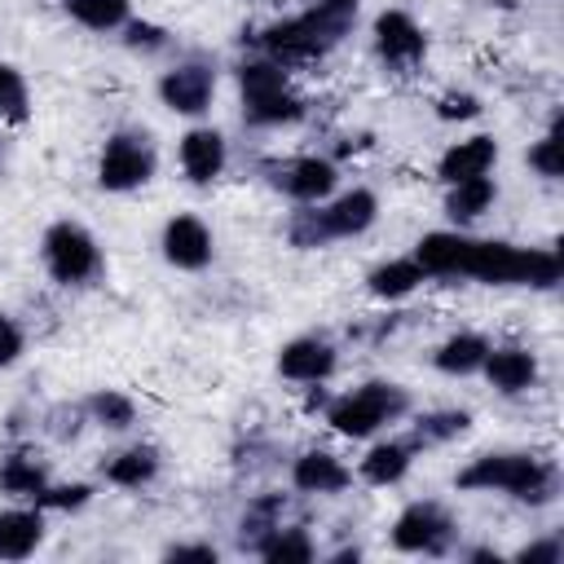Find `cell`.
I'll return each mask as SVG.
<instances>
[{
	"instance_id": "obj_38",
	"label": "cell",
	"mask_w": 564,
	"mask_h": 564,
	"mask_svg": "<svg viewBox=\"0 0 564 564\" xmlns=\"http://www.w3.org/2000/svg\"><path fill=\"white\" fill-rule=\"evenodd\" d=\"M463 560H476V564H498V560H502V551H494V546H467V551H463Z\"/></svg>"
},
{
	"instance_id": "obj_17",
	"label": "cell",
	"mask_w": 564,
	"mask_h": 564,
	"mask_svg": "<svg viewBox=\"0 0 564 564\" xmlns=\"http://www.w3.org/2000/svg\"><path fill=\"white\" fill-rule=\"evenodd\" d=\"M352 467L335 454V449H300L291 458V489L304 498H339L352 489Z\"/></svg>"
},
{
	"instance_id": "obj_1",
	"label": "cell",
	"mask_w": 564,
	"mask_h": 564,
	"mask_svg": "<svg viewBox=\"0 0 564 564\" xmlns=\"http://www.w3.org/2000/svg\"><path fill=\"white\" fill-rule=\"evenodd\" d=\"M427 278H471L485 286L551 291L564 278L555 247H520L507 238H476L467 229H432L410 251Z\"/></svg>"
},
{
	"instance_id": "obj_33",
	"label": "cell",
	"mask_w": 564,
	"mask_h": 564,
	"mask_svg": "<svg viewBox=\"0 0 564 564\" xmlns=\"http://www.w3.org/2000/svg\"><path fill=\"white\" fill-rule=\"evenodd\" d=\"M93 494H97V489H93L88 480H48V485L35 494V507L66 516V511H84V507L93 502Z\"/></svg>"
},
{
	"instance_id": "obj_32",
	"label": "cell",
	"mask_w": 564,
	"mask_h": 564,
	"mask_svg": "<svg viewBox=\"0 0 564 564\" xmlns=\"http://www.w3.org/2000/svg\"><path fill=\"white\" fill-rule=\"evenodd\" d=\"M524 163H529V172H538L542 181H560V172H564V154H560V115H551V128H546L538 141H529Z\"/></svg>"
},
{
	"instance_id": "obj_35",
	"label": "cell",
	"mask_w": 564,
	"mask_h": 564,
	"mask_svg": "<svg viewBox=\"0 0 564 564\" xmlns=\"http://www.w3.org/2000/svg\"><path fill=\"white\" fill-rule=\"evenodd\" d=\"M26 357V330L13 313L0 308V370H13Z\"/></svg>"
},
{
	"instance_id": "obj_36",
	"label": "cell",
	"mask_w": 564,
	"mask_h": 564,
	"mask_svg": "<svg viewBox=\"0 0 564 564\" xmlns=\"http://www.w3.org/2000/svg\"><path fill=\"white\" fill-rule=\"evenodd\" d=\"M511 560H520V564H560L564 560V542L551 533V538H533V542H524Z\"/></svg>"
},
{
	"instance_id": "obj_31",
	"label": "cell",
	"mask_w": 564,
	"mask_h": 564,
	"mask_svg": "<svg viewBox=\"0 0 564 564\" xmlns=\"http://www.w3.org/2000/svg\"><path fill=\"white\" fill-rule=\"evenodd\" d=\"M119 40H123V48L137 53V57H159V53L172 48V31L159 26V22H150V18H137V13L123 22Z\"/></svg>"
},
{
	"instance_id": "obj_8",
	"label": "cell",
	"mask_w": 564,
	"mask_h": 564,
	"mask_svg": "<svg viewBox=\"0 0 564 564\" xmlns=\"http://www.w3.org/2000/svg\"><path fill=\"white\" fill-rule=\"evenodd\" d=\"M154 172H159V145H154V137L145 128L128 123V128L106 132V141L97 150V167H93L97 189L137 194V189H145L154 181Z\"/></svg>"
},
{
	"instance_id": "obj_30",
	"label": "cell",
	"mask_w": 564,
	"mask_h": 564,
	"mask_svg": "<svg viewBox=\"0 0 564 564\" xmlns=\"http://www.w3.org/2000/svg\"><path fill=\"white\" fill-rule=\"evenodd\" d=\"M26 119H31V84L13 62L0 57V123L22 128Z\"/></svg>"
},
{
	"instance_id": "obj_12",
	"label": "cell",
	"mask_w": 564,
	"mask_h": 564,
	"mask_svg": "<svg viewBox=\"0 0 564 564\" xmlns=\"http://www.w3.org/2000/svg\"><path fill=\"white\" fill-rule=\"evenodd\" d=\"M370 48L388 70L405 75V70H419L427 62V31L410 9L388 4L370 18Z\"/></svg>"
},
{
	"instance_id": "obj_2",
	"label": "cell",
	"mask_w": 564,
	"mask_h": 564,
	"mask_svg": "<svg viewBox=\"0 0 564 564\" xmlns=\"http://www.w3.org/2000/svg\"><path fill=\"white\" fill-rule=\"evenodd\" d=\"M357 18H361V0H313V4L300 9V13L260 26L256 53L273 57V62L286 66V70L317 66V62H326V57L352 35Z\"/></svg>"
},
{
	"instance_id": "obj_19",
	"label": "cell",
	"mask_w": 564,
	"mask_h": 564,
	"mask_svg": "<svg viewBox=\"0 0 564 564\" xmlns=\"http://www.w3.org/2000/svg\"><path fill=\"white\" fill-rule=\"evenodd\" d=\"M502 159V145L494 132H467L458 141H449L436 159V181L441 185H454V181H467V176H489Z\"/></svg>"
},
{
	"instance_id": "obj_4",
	"label": "cell",
	"mask_w": 564,
	"mask_h": 564,
	"mask_svg": "<svg viewBox=\"0 0 564 564\" xmlns=\"http://www.w3.org/2000/svg\"><path fill=\"white\" fill-rule=\"evenodd\" d=\"M375 220H379V194L370 185H348V189H335L322 203L295 207L286 216L282 234L295 251H322L330 242H348V238L370 234Z\"/></svg>"
},
{
	"instance_id": "obj_22",
	"label": "cell",
	"mask_w": 564,
	"mask_h": 564,
	"mask_svg": "<svg viewBox=\"0 0 564 564\" xmlns=\"http://www.w3.org/2000/svg\"><path fill=\"white\" fill-rule=\"evenodd\" d=\"M494 203H498V181H494V172H489V176H467V181L445 185L441 212H445V220H449L454 229H471L476 220H485V216L494 212Z\"/></svg>"
},
{
	"instance_id": "obj_20",
	"label": "cell",
	"mask_w": 564,
	"mask_h": 564,
	"mask_svg": "<svg viewBox=\"0 0 564 564\" xmlns=\"http://www.w3.org/2000/svg\"><path fill=\"white\" fill-rule=\"evenodd\" d=\"M48 538V511L35 502L0 507V560H31Z\"/></svg>"
},
{
	"instance_id": "obj_24",
	"label": "cell",
	"mask_w": 564,
	"mask_h": 564,
	"mask_svg": "<svg viewBox=\"0 0 564 564\" xmlns=\"http://www.w3.org/2000/svg\"><path fill=\"white\" fill-rule=\"evenodd\" d=\"M427 282L423 264L414 256H392V260H379L370 273H366V295L379 300V304H401L410 300L419 286Z\"/></svg>"
},
{
	"instance_id": "obj_25",
	"label": "cell",
	"mask_w": 564,
	"mask_h": 564,
	"mask_svg": "<svg viewBox=\"0 0 564 564\" xmlns=\"http://www.w3.org/2000/svg\"><path fill=\"white\" fill-rule=\"evenodd\" d=\"M485 352H489V335H480V330H449L432 348V366L441 375H449V379H471V375H480Z\"/></svg>"
},
{
	"instance_id": "obj_13",
	"label": "cell",
	"mask_w": 564,
	"mask_h": 564,
	"mask_svg": "<svg viewBox=\"0 0 564 564\" xmlns=\"http://www.w3.org/2000/svg\"><path fill=\"white\" fill-rule=\"evenodd\" d=\"M159 256L176 273H203L216 260V234L194 212H172L159 229Z\"/></svg>"
},
{
	"instance_id": "obj_15",
	"label": "cell",
	"mask_w": 564,
	"mask_h": 564,
	"mask_svg": "<svg viewBox=\"0 0 564 564\" xmlns=\"http://www.w3.org/2000/svg\"><path fill=\"white\" fill-rule=\"evenodd\" d=\"M278 375L300 388H317L339 370V348L326 335H295L278 348Z\"/></svg>"
},
{
	"instance_id": "obj_28",
	"label": "cell",
	"mask_w": 564,
	"mask_h": 564,
	"mask_svg": "<svg viewBox=\"0 0 564 564\" xmlns=\"http://www.w3.org/2000/svg\"><path fill=\"white\" fill-rule=\"evenodd\" d=\"M57 9L93 35H115L132 18V0H57Z\"/></svg>"
},
{
	"instance_id": "obj_6",
	"label": "cell",
	"mask_w": 564,
	"mask_h": 564,
	"mask_svg": "<svg viewBox=\"0 0 564 564\" xmlns=\"http://www.w3.org/2000/svg\"><path fill=\"white\" fill-rule=\"evenodd\" d=\"M401 419H410V392L397 379H366L348 392H335L322 410V423L344 441H370Z\"/></svg>"
},
{
	"instance_id": "obj_16",
	"label": "cell",
	"mask_w": 564,
	"mask_h": 564,
	"mask_svg": "<svg viewBox=\"0 0 564 564\" xmlns=\"http://www.w3.org/2000/svg\"><path fill=\"white\" fill-rule=\"evenodd\" d=\"M480 375L498 397H529L542 379V361L524 344H489Z\"/></svg>"
},
{
	"instance_id": "obj_5",
	"label": "cell",
	"mask_w": 564,
	"mask_h": 564,
	"mask_svg": "<svg viewBox=\"0 0 564 564\" xmlns=\"http://www.w3.org/2000/svg\"><path fill=\"white\" fill-rule=\"evenodd\" d=\"M234 84H238V110L251 128H295L308 115V101L291 84V70L264 53L242 57L234 66Z\"/></svg>"
},
{
	"instance_id": "obj_39",
	"label": "cell",
	"mask_w": 564,
	"mask_h": 564,
	"mask_svg": "<svg viewBox=\"0 0 564 564\" xmlns=\"http://www.w3.org/2000/svg\"><path fill=\"white\" fill-rule=\"evenodd\" d=\"M4 163H9V145H4V137H0V172H4Z\"/></svg>"
},
{
	"instance_id": "obj_3",
	"label": "cell",
	"mask_w": 564,
	"mask_h": 564,
	"mask_svg": "<svg viewBox=\"0 0 564 564\" xmlns=\"http://www.w3.org/2000/svg\"><path fill=\"white\" fill-rule=\"evenodd\" d=\"M458 494H498L524 507H546L560 498V467L533 449H489L454 471Z\"/></svg>"
},
{
	"instance_id": "obj_26",
	"label": "cell",
	"mask_w": 564,
	"mask_h": 564,
	"mask_svg": "<svg viewBox=\"0 0 564 564\" xmlns=\"http://www.w3.org/2000/svg\"><path fill=\"white\" fill-rule=\"evenodd\" d=\"M251 555H260L269 564H308V560H317V542H313V533L304 524H286L282 520L251 546Z\"/></svg>"
},
{
	"instance_id": "obj_21",
	"label": "cell",
	"mask_w": 564,
	"mask_h": 564,
	"mask_svg": "<svg viewBox=\"0 0 564 564\" xmlns=\"http://www.w3.org/2000/svg\"><path fill=\"white\" fill-rule=\"evenodd\" d=\"M163 471V449L150 441H132L101 458V480L115 489H150Z\"/></svg>"
},
{
	"instance_id": "obj_23",
	"label": "cell",
	"mask_w": 564,
	"mask_h": 564,
	"mask_svg": "<svg viewBox=\"0 0 564 564\" xmlns=\"http://www.w3.org/2000/svg\"><path fill=\"white\" fill-rule=\"evenodd\" d=\"M48 458H40L35 445H13L0 458V494L13 502H35V494L48 485Z\"/></svg>"
},
{
	"instance_id": "obj_40",
	"label": "cell",
	"mask_w": 564,
	"mask_h": 564,
	"mask_svg": "<svg viewBox=\"0 0 564 564\" xmlns=\"http://www.w3.org/2000/svg\"><path fill=\"white\" fill-rule=\"evenodd\" d=\"M256 4H278L282 9V4H300V0H256Z\"/></svg>"
},
{
	"instance_id": "obj_14",
	"label": "cell",
	"mask_w": 564,
	"mask_h": 564,
	"mask_svg": "<svg viewBox=\"0 0 564 564\" xmlns=\"http://www.w3.org/2000/svg\"><path fill=\"white\" fill-rule=\"evenodd\" d=\"M176 167L189 185H216L229 167V141L216 123H189L176 137Z\"/></svg>"
},
{
	"instance_id": "obj_7",
	"label": "cell",
	"mask_w": 564,
	"mask_h": 564,
	"mask_svg": "<svg viewBox=\"0 0 564 564\" xmlns=\"http://www.w3.org/2000/svg\"><path fill=\"white\" fill-rule=\"evenodd\" d=\"M40 264H44L48 282H57L66 291H79V286L101 282L106 251H101L97 234L84 220L62 216V220L44 225V234H40Z\"/></svg>"
},
{
	"instance_id": "obj_10",
	"label": "cell",
	"mask_w": 564,
	"mask_h": 564,
	"mask_svg": "<svg viewBox=\"0 0 564 564\" xmlns=\"http://www.w3.org/2000/svg\"><path fill=\"white\" fill-rule=\"evenodd\" d=\"M216 88H220V70L207 57H176L154 79V93H159L163 110H172L176 119H194V123L212 110Z\"/></svg>"
},
{
	"instance_id": "obj_37",
	"label": "cell",
	"mask_w": 564,
	"mask_h": 564,
	"mask_svg": "<svg viewBox=\"0 0 564 564\" xmlns=\"http://www.w3.org/2000/svg\"><path fill=\"white\" fill-rule=\"evenodd\" d=\"M163 560H198V564H216L220 551L212 542H172L163 546Z\"/></svg>"
},
{
	"instance_id": "obj_9",
	"label": "cell",
	"mask_w": 564,
	"mask_h": 564,
	"mask_svg": "<svg viewBox=\"0 0 564 564\" xmlns=\"http://www.w3.org/2000/svg\"><path fill=\"white\" fill-rule=\"evenodd\" d=\"M454 542H458V520L436 498L405 502L388 524V546L397 555H449Z\"/></svg>"
},
{
	"instance_id": "obj_18",
	"label": "cell",
	"mask_w": 564,
	"mask_h": 564,
	"mask_svg": "<svg viewBox=\"0 0 564 564\" xmlns=\"http://www.w3.org/2000/svg\"><path fill=\"white\" fill-rule=\"evenodd\" d=\"M414 458H419V445L410 436H370V445L357 458L352 476L361 485H370V489H392V485H401L410 476Z\"/></svg>"
},
{
	"instance_id": "obj_11",
	"label": "cell",
	"mask_w": 564,
	"mask_h": 564,
	"mask_svg": "<svg viewBox=\"0 0 564 564\" xmlns=\"http://www.w3.org/2000/svg\"><path fill=\"white\" fill-rule=\"evenodd\" d=\"M264 181L286 203L308 207V203H322L339 189V163L330 154H286V159L264 163Z\"/></svg>"
},
{
	"instance_id": "obj_27",
	"label": "cell",
	"mask_w": 564,
	"mask_h": 564,
	"mask_svg": "<svg viewBox=\"0 0 564 564\" xmlns=\"http://www.w3.org/2000/svg\"><path fill=\"white\" fill-rule=\"evenodd\" d=\"M79 405H84V419L101 432H132L137 427V401L119 388H93Z\"/></svg>"
},
{
	"instance_id": "obj_29",
	"label": "cell",
	"mask_w": 564,
	"mask_h": 564,
	"mask_svg": "<svg viewBox=\"0 0 564 564\" xmlns=\"http://www.w3.org/2000/svg\"><path fill=\"white\" fill-rule=\"evenodd\" d=\"M471 432V410H458V405H445V410H427L410 423V441L419 449H436V445H449L458 436Z\"/></svg>"
},
{
	"instance_id": "obj_34",
	"label": "cell",
	"mask_w": 564,
	"mask_h": 564,
	"mask_svg": "<svg viewBox=\"0 0 564 564\" xmlns=\"http://www.w3.org/2000/svg\"><path fill=\"white\" fill-rule=\"evenodd\" d=\"M485 115V101H480V93H471V88H445L441 97H436V119L441 123H471V119H480Z\"/></svg>"
}]
</instances>
